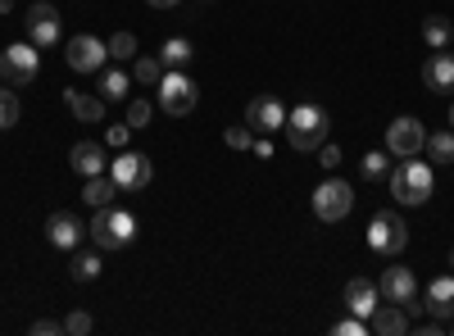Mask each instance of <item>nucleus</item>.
I'll use <instances>...</instances> for the list:
<instances>
[{"label":"nucleus","instance_id":"412c9836","mask_svg":"<svg viewBox=\"0 0 454 336\" xmlns=\"http://www.w3.org/2000/svg\"><path fill=\"white\" fill-rule=\"evenodd\" d=\"M114 196H119V182H114L109 173H96V177H87V186H82V200H87L91 209L114 205Z\"/></svg>","mask_w":454,"mask_h":336},{"label":"nucleus","instance_id":"aec40b11","mask_svg":"<svg viewBox=\"0 0 454 336\" xmlns=\"http://www.w3.org/2000/svg\"><path fill=\"white\" fill-rule=\"evenodd\" d=\"M64 105H68V114L78 119V123H100L105 119V100L100 96H82V91H64Z\"/></svg>","mask_w":454,"mask_h":336},{"label":"nucleus","instance_id":"a211bd4d","mask_svg":"<svg viewBox=\"0 0 454 336\" xmlns=\"http://www.w3.org/2000/svg\"><path fill=\"white\" fill-rule=\"evenodd\" d=\"M427 314L450 327V318H454V273L432 277V286H427Z\"/></svg>","mask_w":454,"mask_h":336},{"label":"nucleus","instance_id":"dca6fc26","mask_svg":"<svg viewBox=\"0 0 454 336\" xmlns=\"http://www.w3.org/2000/svg\"><path fill=\"white\" fill-rule=\"evenodd\" d=\"M68 164L78 177H96V173H109V160H105V145L100 141H78L68 151Z\"/></svg>","mask_w":454,"mask_h":336},{"label":"nucleus","instance_id":"a878e982","mask_svg":"<svg viewBox=\"0 0 454 336\" xmlns=\"http://www.w3.org/2000/svg\"><path fill=\"white\" fill-rule=\"evenodd\" d=\"M100 246L96 250H82V254H73V264H68V273H73V282H96L100 277Z\"/></svg>","mask_w":454,"mask_h":336},{"label":"nucleus","instance_id":"e433bc0d","mask_svg":"<svg viewBox=\"0 0 454 336\" xmlns=\"http://www.w3.org/2000/svg\"><path fill=\"white\" fill-rule=\"evenodd\" d=\"M59 332H64L59 318H36V323H32V336H59Z\"/></svg>","mask_w":454,"mask_h":336},{"label":"nucleus","instance_id":"37998d69","mask_svg":"<svg viewBox=\"0 0 454 336\" xmlns=\"http://www.w3.org/2000/svg\"><path fill=\"white\" fill-rule=\"evenodd\" d=\"M445 332H454V318H450V327H445Z\"/></svg>","mask_w":454,"mask_h":336},{"label":"nucleus","instance_id":"1a4fd4ad","mask_svg":"<svg viewBox=\"0 0 454 336\" xmlns=\"http://www.w3.org/2000/svg\"><path fill=\"white\" fill-rule=\"evenodd\" d=\"M423 145H427V128H423L419 119H413V114H404V119L387 123V151H391V160L423 155Z\"/></svg>","mask_w":454,"mask_h":336},{"label":"nucleus","instance_id":"4c0bfd02","mask_svg":"<svg viewBox=\"0 0 454 336\" xmlns=\"http://www.w3.org/2000/svg\"><path fill=\"white\" fill-rule=\"evenodd\" d=\"M250 151H254V160H273V141H269V132H259V137L250 141Z\"/></svg>","mask_w":454,"mask_h":336},{"label":"nucleus","instance_id":"7c9ffc66","mask_svg":"<svg viewBox=\"0 0 454 336\" xmlns=\"http://www.w3.org/2000/svg\"><path fill=\"white\" fill-rule=\"evenodd\" d=\"M19 123V96L10 87H0V132Z\"/></svg>","mask_w":454,"mask_h":336},{"label":"nucleus","instance_id":"6e6552de","mask_svg":"<svg viewBox=\"0 0 454 336\" xmlns=\"http://www.w3.org/2000/svg\"><path fill=\"white\" fill-rule=\"evenodd\" d=\"M109 177L119 182V191H145L155 182V160L137 151H119V160H109Z\"/></svg>","mask_w":454,"mask_h":336},{"label":"nucleus","instance_id":"72a5a7b5","mask_svg":"<svg viewBox=\"0 0 454 336\" xmlns=\"http://www.w3.org/2000/svg\"><path fill=\"white\" fill-rule=\"evenodd\" d=\"M91 327H96V323H91L87 309H78V314H68V318H64V332H68V336H87Z\"/></svg>","mask_w":454,"mask_h":336},{"label":"nucleus","instance_id":"2eb2a0df","mask_svg":"<svg viewBox=\"0 0 454 336\" xmlns=\"http://www.w3.org/2000/svg\"><path fill=\"white\" fill-rule=\"evenodd\" d=\"M423 87L436 91V96L454 91V55H450V51H432V55H427V64H423Z\"/></svg>","mask_w":454,"mask_h":336},{"label":"nucleus","instance_id":"9d476101","mask_svg":"<svg viewBox=\"0 0 454 336\" xmlns=\"http://www.w3.org/2000/svg\"><path fill=\"white\" fill-rule=\"evenodd\" d=\"M23 27H27V42L36 46V51H46V46H55L59 42V10L55 5H46V0H36V5L23 14Z\"/></svg>","mask_w":454,"mask_h":336},{"label":"nucleus","instance_id":"f03ea898","mask_svg":"<svg viewBox=\"0 0 454 336\" xmlns=\"http://www.w3.org/2000/svg\"><path fill=\"white\" fill-rule=\"evenodd\" d=\"M387 177H391V196H395L400 205H427V200H432L436 177H432V164H427V160L409 155V160H400Z\"/></svg>","mask_w":454,"mask_h":336},{"label":"nucleus","instance_id":"9b49d317","mask_svg":"<svg viewBox=\"0 0 454 336\" xmlns=\"http://www.w3.org/2000/svg\"><path fill=\"white\" fill-rule=\"evenodd\" d=\"M64 59H68V68H73V73H100V68H105V59H109V46L100 42V36L82 32V36H73V42H68Z\"/></svg>","mask_w":454,"mask_h":336},{"label":"nucleus","instance_id":"ea45409f","mask_svg":"<svg viewBox=\"0 0 454 336\" xmlns=\"http://www.w3.org/2000/svg\"><path fill=\"white\" fill-rule=\"evenodd\" d=\"M14 10V0H0V14H10Z\"/></svg>","mask_w":454,"mask_h":336},{"label":"nucleus","instance_id":"f3484780","mask_svg":"<svg viewBox=\"0 0 454 336\" xmlns=\"http://www.w3.org/2000/svg\"><path fill=\"white\" fill-rule=\"evenodd\" d=\"M377 291L387 295V301H395V305H404L413 291H419V277H413V269H404V264H391L382 277H377Z\"/></svg>","mask_w":454,"mask_h":336},{"label":"nucleus","instance_id":"ddd939ff","mask_svg":"<svg viewBox=\"0 0 454 336\" xmlns=\"http://www.w3.org/2000/svg\"><path fill=\"white\" fill-rule=\"evenodd\" d=\"M46 241L59 246V250H78L82 246V218L68 214V209H55L46 218Z\"/></svg>","mask_w":454,"mask_h":336},{"label":"nucleus","instance_id":"58836bf2","mask_svg":"<svg viewBox=\"0 0 454 336\" xmlns=\"http://www.w3.org/2000/svg\"><path fill=\"white\" fill-rule=\"evenodd\" d=\"M145 5H155V10H173L177 0H145Z\"/></svg>","mask_w":454,"mask_h":336},{"label":"nucleus","instance_id":"f8f14e48","mask_svg":"<svg viewBox=\"0 0 454 336\" xmlns=\"http://www.w3.org/2000/svg\"><path fill=\"white\" fill-rule=\"evenodd\" d=\"M246 123H250V132H282L286 128V105H282V96H254L250 105H246Z\"/></svg>","mask_w":454,"mask_h":336},{"label":"nucleus","instance_id":"b1692460","mask_svg":"<svg viewBox=\"0 0 454 336\" xmlns=\"http://www.w3.org/2000/svg\"><path fill=\"white\" fill-rule=\"evenodd\" d=\"M427 160L432 164H454V128H441V132H427Z\"/></svg>","mask_w":454,"mask_h":336},{"label":"nucleus","instance_id":"5701e85b","mask_svg":"<svg viewBox=\"0 0 454 336\" xmlns=\"http://www.w3.org/2000/svg\"><path fill=\"white\" fill-rule=\"evenodd\" d=\"M132 78L123 68H100V100H128Z\"/></svg>","mask_w":454,"mask_h":336},{"label":"nucleus","instance_id":"4468645a","mask_svg":"<svg viewBox=\"0 0 454 336\" xmlns=\"http://www.w3.org/2000/svg\"><path fill=\"white\" fill-rule=\"evenodd\" d=\"M340 301H346V309H350L355 318H372V309L382 305V291H377V282H368V277H350Z\"/></svg>","mask_w":454,"mask_h":336},{"label":"nucleus","instance_id":"f257e3e1","mask_svg":"<svg viewBox=\"0 0 454 336\" xmlns=\"http://www.w3.org/2000/svg\"><path fill=\"white\" fill-rule=\"evenodd\" d=\"M286 145L291 151H318V145L327 141V132H332V114L318 105V100H300L295 109H286Z\"/></svg>","mask_w":454,"mask_h":336},{"label":"nucleus","instance_id":"0eeeda50","mask_svg":"<svg viewBox=\"0 0 454 336\" xmlns=\"http://www.w3.org/2000/svg\"><path fill=\"white\" fill-rule=\"evenodd\" d=\"M350 209H355V186H350L346 177L318 182V191H314V214H318L323 223H340Z\"/></svg>","mask_w":454,"mask_h":336},{"label":"nucleus","instance_id":"473e14b6","mask_svg":"<svg viewBox=\"0 0 454 336\" xmlns=\"http://www.w3.org/2000/svg\"><path fill=\"white\" fill-rule=\"evenodd\" d=\"M332 336H368V318H355V314L336 318L332 323Z\"/></svg>","mask_w":454,"mask_h":336},{"label":"nucleus","instance_id":"cd10ccee","mask_svg":"<svg viewBox=\"0 0 454 336\" xmlns=\"http://www.w3.org/2000/svg\"><path fill=\"white\" fill-rule=\"evenodd\" d=\"M359 173H364L368 182H382V177L391 173V151H368V155L359 160Z\"/></svg>","mask_w":454,"mask_h":336},{"label":"nucleus","instance_id":"2f4dec72","mask_svg":"<svg viewBox=\"0 0 454 336\" xmlns=\"http://www.w3.org/2000/svg\"><path fill=\"white\" fill-rule=\"evenodd\" d=\"M223 141H227V151H250L254 132H250V123H237V128H227V132H223Z\"/></svg>","mask_w":454,"mask_h":336},{"label":"nucleus","instance_id":"6ab92c4d","mask_svg":"<svg viewBox=\"0 0 454 336\" xmlns=\"http://www.w3.org/2000/svg\"><path fill=\"white\" fill-rule=\"evenodd\" d=\"M368 332H377V336H404L409 332V314H404V305H377L372 309V318H368Z\"/></svg>","mask_w":454,"mask_h":336},{"label":"nucleus","instance_id":"c756f323","mask_svg":"<svg viewBox=\"0 0 454 336\" xmlns=\"http://www.w3.org/2000/svg\"><path fill=\"white\" fill-rule=\"evenodd\" d=\"M150 119H155V105H150V100H128V128L137 132V128H150Z\"/></svg>","mask_w":454,"mask_h":336},{"label":"nucleus","instance_id":"c9c22d12","mask_svg":"<svg viewBox=\"0 0 454 336\" xmlns=\"http://www.w3.org/2000/svg\"><path fill=\"white\" fill-rule=\"evenodd\" d=\"M318 164H323L327 173H336V164H340V145H327V141H323V145H318Z\"/></svg>","mask_w":454,"mask_h":336},{"label":"nucleus","instance_id":"39448f33","mask_svg":"<svg viewBox=\"0 0 454 336\" xmlns=\"http://www.w3.org/2000/svg\"><path fill=\"white\" fill-rule=\"evenodd\" d=\"M404 246H409V223H404L395 209H382V214L368 218V250L395 259Z\"/></svg>","mask_w":454,"mask_h":336},{"label":"nucleus","instance_id":"a19ab883","mask_svg":"<svg viewBox=\"0 0 454 336\" xmlns=\"http://www.w3.org/2000/svg\"><path fill=\"white\" fill-rule=\"evenodd\" d=\"M450 269H454V246H450Z\"/></svg>","mask_w":454,"mask_h":336},{"label":"nucleus","instance_id":"c85d7f7f","mask_svg":"<svg viewBox=\"0 0 454 336\" xmlns=\"http://www.w3.org/2000/svg\"><path fill=\"white\" fill-rule=\"evenodd\" d=\"M105 46H109V59H119V64L123 59H137V32H114Z\"/></svg>","mask_w":454,"mask_h":336},{"label":"nucleus","instance_id":"4be33fe9","mask_svg":"<svg viewBox=\"0 0 454 336\" xmlns=\"http://www.w3.org/2000/svg\"><path fill=\"white\" fill-rule=\"evenodd\" d=\"M423 42H427L432 51H450V42H454V23H450L445 14H427V19H423Z\"/></svg>","mask_w":454,"mask_h":336},{"label":"nucleus","instance_id":"bb28decb","mask_svg":"<svg viewBox=\"0 0 454 336\" xmlns=\"http://www.w3.org/2000/svg\"><path fill=\"white\" fill-rule=\"evenodd\" d=\"M160 78H164L160 55H137V59H132V82H141V87H160Z\"/></svg>","mask_w":454,"mask_h":336},{"label":"nucleus","instance_id":"393cba45","mask_svg":"<svg viewBox=\"0 0 454 336\" xmlns=\"http://www.w3.org/2000/svg\"><path fill=\"white\" fill-rule=\"evenodd\" d=\"M192 55H196V46L186 42V36H168L164 51H160V64L164 68H186V64H192Z\"/></svg>","mask_w":454,"mask_h":336},{"label":"nucleus","instance_id":"f704fd0d","mask_svg":"<svg viewBox=\"0 0 454 336\" xmlns=\"http://www.w3.org/2000/svg\"><path fill=\"white\" fill-rule=\"evenodd\" d=\"M128 141H132V128L128 123H109L105 128V145H114V151H123Z\"/></svg>","mask_w":454,"mask_h":336},{"label":"nucleus","instance_id":"79ce46f5","mask_svg":"<svg viewBox=\"0 0 454 336\" xmlns=\"http://www.w3.org/2000/svg\"><path fill=\"white\" fill-rule=\"evenodd\" d=\"M450 128H454V105H450Z\"/></svg>","mask_w":454,"mask_h":336},{"label":"nucleus","instance_id":"423d86ee","mask_svg":"<svg viewBox=\"0 0 454 336\" xmlns=\"http://www.w3.org/2000/svg\"><path fill=\"white\" fill-rule=\"evenodd\" d=\"M36 73H42V51H36L32 42H14V46L0 51V78H5L10 87L36 82Z\"/></svg>","mask_w":454,"mask_h":336},{"label":"nucleus","instance_id":"20e7f679","mask_svg":"<svg viewBox=\"0 0 454 336\" xmlns=\"http://www.w3.org/2000/svg\"><path fill=\"white\" fill-rule=\"evenodd\" d=\"M200 105V87L186 78L182 68H164V78H160V109L168 119H186L192 109Z\"/></svg>","mask_w":454,"mask_h":336},{"label":"nucleus","instance_id":"7ed1b4c3","mask_svg":"<svg viewBox=\"0 0 454 336\" xmlns=\"http://www.w3.org/2000/svg\"><path fill=\"white\" fill-rule=\"evenodd\" d=\"M87 232H91V241H96L100 250H123V246L137 241V218H132L128 209L105 205V209H96V218L87 223Z\"/></svg>","mask_w":454,"mask_h":336}]
</instances>
